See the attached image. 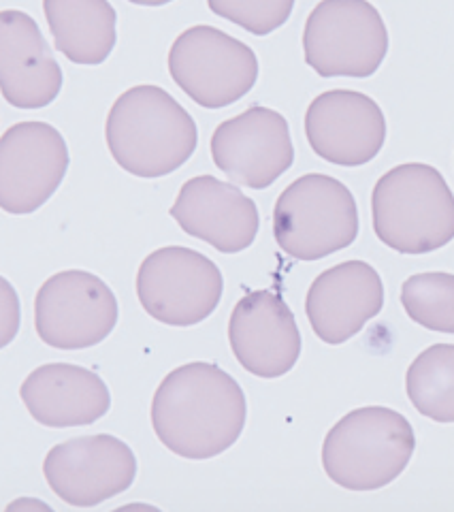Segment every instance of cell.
<instances>
[{
	"instance_id": "1",
	"label": "cell",
	"mask_w": 454,
	"mask_h": 512,
	"mask_svg": "<svg viewBox=\"0 0 454 512\" xmlns=\"http://www.w3.org/2000/svg\"><path fill=\"white\" fill-rule=\"evenodd\" d=\"M152 427L171 453L190 461L229 451L246 427V395L216 363L194 361L165 376L152 399Z\"/></svg>"
},
{
	"instance_id": "2",
	"label": "cell",
	"mask_w": 454,
	"mask_h": 512,
	"mask_svg": "<svg viewBox=\"0 0 454 512\" xmlns=\"http://www.w3.org/2000/svg\"><path fill=\"white\" fill-rule=\"evenodd\" d=\"M105 139L120 169L154 180L188 163L197 150L199 131L165 88L143 84L122 92L111 105Z\"/></svg>"
},
{
	"instance_id": "3",
	"label": "cell",
	"mask_w": 454,
	"mask_h": 512,
	"mask_svg": "<svg viewBox=\"0 0 454 512\" xmlns=\"http://www.w3.org/2000/svg\"><path fill=\"white\" fill-rule=\"evenodd\" d=\"M371 216L376 237L399 254H429L454 239V195L425 163L386 171L371 192Z\"/></svg>"
},
{
	"instance_id": "4",
	"label": "cell",
	"mask_w": 454,
	"mask_h": 512,
	"mask_svg": "<svg viewBox=\"0 0 454 512\" xmlns=\"http://www.w3.org/2000/svg\"><path fill=\"white\" fill-rule=\"evenodd\" d=\"M414 451V429L403 414L367 406L331 427L322 444V468L348 491H378L403 474Z\"/></svg>"
},
{
	"instance_id": "5",
	"label": "cell",
	"mask_w": 454,
	"mask_h": 512,
	"mask_svg": "<svg viewBox=\"0 0 454 512\" xmlns=\"http://www.w3.org/2000/svg\"><path fill=\"white\" fill-rule=\"evenodd\" d=\"M278 246L297 261H320L354 244L359 207L346 184L322 173H307L278 197L273 210Z\"/></svg>"
},
{
	"instance_id": "6",
	"label": "cell",
	"mask_w": 454,
	"mask_h": 512,
	"mask_svg": "<svg viewBox=\"0 0 454 512\" xmlns=\"http://www.w3.org/2000/svg\"><path fill=\"white\" fill-rule=\"evenodd\" d=\"M303 52L320 77H371L386 58L388 30L367 0H322L305 22Z\"/></svg>"
},
{
	"instance_id": "7",
	"label": "cell",
	"mask_w": 454,
	"mask_h": 512,
	"mask_svg": "<svg viewBox=\"0 0 454 512\" xmlns=\"http://www.w3.org/2000/svg\"><path fill=\"white\" fill-rule=\"evenodd\" d=\"M224 293L218 265L205 254L184 248H158L137 271V297L143 310L169 327H192L212 316Z\"/></svg>"
},
{
	"instance_id": "8",
	"label": "cell",
	"mask_w": 454,
	"mask_h": 512,
	"mask_svg": "<svg viewBox=\"0 0 454 512\" xmlns=\"http://www.w3.org/2000/svg\"><path fill=\"white\" fill-rule=\"evenodd\" d=\"M169 73L190 99L205 109H222L246 96L258 79L250 45L216 26H192L171 45Z\"/></svg>"
},
{
	"instance_id": "9",
	"label": "cell",
	"mask_w": 454,
	"mask_h": 512,
	"mask_svg": "<svg viewBox=\"0 0 454 512\" xmlns=\"http://www.w3.org/2000/svg\"><path fill=\"white\" fill-rule=\"evenodd\" d=\"M118 299L90 271L69 269L47 278L35 297V329L58 350H84L107 340L118 325Z\"/></svg>"
},
{
	"instance_id": "10",
	"label": "cell",
	"mask_w": 454,
	"mask_h": 512,
	"mask_svg": "<svg viewBox=\"0 0 454 512\" xmlns=\"http://www.w3.org/2000/svg\"><path fill=\"white\" fill-rule=\"evenodd\" d=\"M43 474L62 502L94 508L133 487L137 457L116 436H81L56 444L43 461Z\"/></svg>"
},
{
	"instance_id": "11",
	"label": "cell",
	"mask_w": 454,
	"mask_h": 512,
	"mask_svg": "<svg viewBox=\"0 0 454 512\" xmlns=\"http://www.w3.org/2000/svg\"><path fill=\"white\" fill-rule=\"evenodd\" d=\"M69 146L47 122H18L0 139V207L7 214L37 212L69 171Z\"/></svg>"
},
{
	"instance_id": "12",
	"label": "cell",
	"mask_w": 454,
	"mask_h": 512,
	"mask_svg": "<svg viewBox=\"0 0 454 512\" xmlns=\"http://www.w3.org/2000/svg\"><path fill=\"white\" fill-rule=\"evenodd\" d=\"M212 158L237 186L265 190L293 167L295 148L280 111L254 105L218 124Z\"/></svg>"
},
{
	"instance_id": "13",
	"label": "cell",
	"mask_w": 454,
	"mask_h": 512,
	"mask_svg": "<svg viewBox=\"0 0 454 512\" xmlns=\"http://www.w3.org/2000/svg\"><path fill=\"white\" fill-rule=\"evenodd\" d=\"M305 135L327 163L361 167L384 148L386 118L380 105L363 92L329 90L307 107Z\"/></svg>"
},
{
	"instance_id": "14",
	"label": "cell",
	"mask_w": 454,
	"mask_h": 512,
	"mask_svg": "<svg viewBox=\"0 0 454 512\" xmlns=\"http://www.w3.org/2000/svg\"><path fill=\"white\" fill-rule=\"evenodd\" d=\"M235 359L256 378H282L301 357V333L293 310L273 291L243 295L229 318Z\"/></svg>"
},
{
	"instance_id": "15",
	"label": "cell",
	"mask_w": 454,
	"mask_h": 512,
	"mask_svg": "<svg viewBox=\"0 0 454 512\" xmlns=\"http://www.w3.org/2000/svg\"><path fill=\"white\" fill-rule=\"evenodd\" d=\"M169 214L184 233L222 254L248 250L261 229L256 203L243 195L239 186L226 184L214 175L190 178Z\"/></svg>"
},
{
	"instance_id": "16",
	"label": "cell",
	"mask_w": 454,
	"mask_h": 512,
	"mask_svg": "<svg viewBox=\"0 0 454 512\" xmlns=\"http://www.w3.org/2000/svg\"><path fill=\"white\" fill-rule=\"evenodd\" d=\"M382 308V278L365 261H346L322 271L305 297L312 331L331 346L352 340Z\"/></svg>"
},
{
	"instance_id": "17",
	"label": "cell",
	"mask_w": 454,
	"mask_h": 512,
	"mask_svg": "<svg viewBox=\"0 0 454 512\" xmlns=\"http://www.w3.org/2000/svg\"><path fill=\"white\" fill-rule=\"evenodd\" d=\"M0 86L18 109L52 105L62 90V69L39 24L18 9L0 13Z\"/></svg>"
},
{
	"instance_id": "18",
	"label": "cell",
	"mask_w": 454,
	"mask_h": 512,
	"mask_svg": "<svg viewBox=\"0 0 454 512\" xmlns=\"http://www.w3.org/2000/svg\"><path fill=\"white\" fill-rule=\"evenodd\" d=\"M20 397L39 425H94L109 412L111 395L99 374L73 363H47L22 382Z\"/></svg>"
},
{
	"instance_id": "19",
	"label": "cell",
	"mask_w": 454,
	"mask_h": 512,
	"mask_svg": "<svg viewBox=\"0 0 454 512\" xmlns=\"http://www.w3.org/2000/svg\"><path fill=\"white\" fill-rule=\"evenodd\" d=\"M56 50L73 64H103L118 41V13L109 0H43Z\"/></svg>"
},
{
	"instance_id": "20",
	"label": "cell",
	"mask_w": 454,
	"mask_h": 512,
	"mask_svg": "<svg viewBox=\"0 0 454 512\" xmlns=\"http://www.w3.org/2000/svg\"><path fill=\"white\" fill-rule=\"evenodd\" d=\"M412 406L435 423H454V344H435L420 352L405 374Z\"/></svg>"
},
{
	"instance_id": "21",
	"label": "cell",
	"mask_w": 454,
	"mask_h": 512,
	"mask_svg": "<svg viewBox=\"0 0 454 512\" xmlns=\"http://www.w3.org/2000/svg\"><path fill=\"white\" fill-rule=\"evenodd\" d=\"M401 306L416 325L454 335V274L410 276L401 286Z\"/></svg>"
},
{
	"instance_id": "22",
	"label": "cell",
	"mask_w": 454,
	"mask_h": 512,
	"mask_svg": "<svg viewBox=\"0 0 454 512\" xmlns=\"http://www.w3.org/2000/svg\"><path fill=\"white\" fill-rule=\"evenodd\" d=\"M218 18L229 20L250 35L267 37L282 28L295 9V0H207Z\"/></svg>"
},
{
	"instance_id": "23",
	"label": "cell",
	"mask_w": 454,
	"mask_h": 512,
	"mask_svg": "<svg viewBox=\"0 0 454 512\" xmlns=\"http://www.w3.org/2000/svg\"><path fill=\"white\" fill-rule=\"evenodd\" d=\"M128 3L141 5V7H162V5L173 3V0H128Z\"/></svg>"
}]
</instances>
